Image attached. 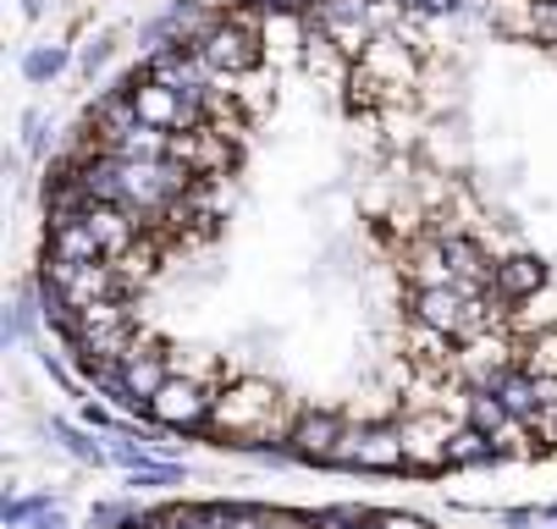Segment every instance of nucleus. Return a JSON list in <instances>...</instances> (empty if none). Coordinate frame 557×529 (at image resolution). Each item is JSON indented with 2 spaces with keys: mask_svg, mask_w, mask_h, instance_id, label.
<instances>
[{
  "mask_svg": "<svg viewBox=\"0 0 557 529\" xmlns=\"http://www.w3.org/2000/svg\"><path fill=\"white\" fill-rule=\"evenodd\" d=\"M55 436H61V441H66V446H72L84 464H95V469H106V464H111V452H106L100 441H89L84 430H72V425H61V419H55Z\"/></svg>",
  "mask_w": 557,
  "mask_h": 529,
  "instance_id": "3",
  "label": "nucleus"
},
{
  "mask_svg": "<svg viewBox=\"0 0 557 529\" xmlns=\"http://www.w3.org/2000/svg\"><path fill=\"white\" fill-rule=\"evenodd\" d=\"M348 436V419L343 414H326V408H298L293 414V430H287V452L304 464H332L337 446Z\"/></svg>",
  "mask_w": 557,
  "mask_h": 529,
  "instance_id": "1",
  "label": "nucleus"
},
{
  "mask_svg": "<svg viewBox=\"0 0 557 529\" xmlns=\"http://www.w3.org/2000/svg\"><path fill=\"white\" fill-rule=\"evenodd\" d=\"M133 486H183V469L177 464H144V469H133Z\"/></svg>",
  "mask_w": 557,
  "mask_h": 529,
  "instance_id": "5",
  "label": "nucleus"
},
{
  "mask_svg": "<svg viewBox=\"0 0 557 529\" xmlns=\"http://www.w3.org/2000/svg\"><path fill=\"white\" fill-rule=\"evenodd\" d=\"M375 529H431V524L414 513H375Z\"/></svg>",
  "mask_w": 557,
  "mask_h": 529,
  "instance_id": "7",
  "label": "nucleus"
},
{
  "mask_svg": "<svg viewBox=\"0 0 557 529\" xmlns=\"http://www.w3.org/2000/svg\"><path fill=\"white\" fill-rule=\"evenodd\" d=\"M55 66H61V50H50V55H34V61H28L34 78H45V72H55Z\"/></svg>",
  "mask_w": 557,
  "mask_h": 529,
  "instance_id": "8",
  "label": "nucleus"
},
{
  "mask_svg": "<svg viewBox=\"0 0 557 529\" xmlns=\"http://www.w3.org/2000/svg\"><path fill=\"white\" fill-rule=\"evenodd\" d=\"M34 529H66V524H61V518H55V513H45V518H39V524H34Z\"/></svg>",
  "mask_w": 557,
  "mask_h": 529,
  "instance_id": "9",
  "label": "nucleus"
},
{
  "mask_svg": "<svg viewBox=\"0 0 557 529\" xmlns=\"http://www.w3.org/2000/svg\"><path fill=\"white\" fill-rule=\"evenodd\" d=\"M481 464H497V441L463 425V430L453 436V469H481Z\"/></svg>",
  "mask_w": 557,
  "mask_h": 529,
  "instance_id": "2",
  "label": "nucleus"
},
{
  "mask_svg": "<svg viewBox=\"0 0 557 529\" xmlns=\"http://www.w3.org/2000/svg\"><path fill=\"white\" fill-rule=\"evenodd\" d=\"M271 518L276 513H265V507H221V524L226 529H271Z\"/></svg>",
  "mask_w": 557,
  "mask_h": 529,
  "instance_id": "4",
  "label": "nucleus"
},
{
  "mask_svg": "<svg viewBox=\"0 0 557 529\" xmlns=\"http://www.w3.org/2000/svg\"><path fill=\"white\" fill-rule=\"evenodd\" d=\"M39 513H50V496H23V502L7 507V524L17 529V524H28V518H39Z\"/></svg>",
  "mask_w": 557,
  "mask_h": 529,
  "instance_id": "6",
  "label": "nucleus"
}]
</instances>
